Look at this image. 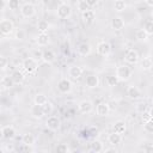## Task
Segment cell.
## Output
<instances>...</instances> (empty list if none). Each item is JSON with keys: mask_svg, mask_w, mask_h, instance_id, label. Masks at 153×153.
I'll use <instances>...</instances> for the list:
<instances>
[{"mask_svg": "<svg viewBox=\"0 0 153 153\" xmlns=\"http://www.w3.org/2000/svg\"><path fill=\"white\" fill-rule=\"evenodd\" d=\"M115 75L117 76L118 80L127 81V80H129L130 76H131V69H130V67L127 66V65H121V66L117 67Z\"/></svg>", "mask_w": 153, "mask_h": 153, "instance_id": "cell-1", "label": "cell"}, {"mask_svg": "<svg viewBox=\"0 0 153 153\" xmlns=\"http://www.w3.org/2000/svg\"><path fill=\"white\" fill-rule=\"evenodd\" d=\"M37 67H38V63H37V60H35L33 57H27L23 61V68L26 73L31 74V73H35L37 71Z\"/></svg>", "mask_w": 153, "mask_h": 153, "instance_id": "cell-2", "label": "cell"}, {"mask_svg": "<svg viewBox=\"0 0 153 153\" xmlns=\"http://www.w3.org/2000/svg\"><path fill=\"white\" fill-rule=\"evenodd\" d=\"M35 13H36V7L30 2H26L20 7V14L24 18H31L35 16Z\"/></svg>", "mask_w": 153, "mask_h": 153, "instance_id": "cell-3", "label": "cell"}, {"mask_svg": "<svg viewBox=\"0 0 153 153\" xmlns=\"http://www.w3.org/2000/svg\"><path fill=\"white\" fill-rule=\"evenodd\" d=\"M45 126L51 131H56L61 127V121H60V118L57 116H49L47 118V121H45Z\"/></svg>", "mask_w": 153, "mask_h": 153, "instance_id": "cell-4", "label": "cell"}, {"mask_svg": "<svg viewBox=\"0 0 153 153\" xmlns=\"http://www.w3.org/2000/svg\"><path fill=\"white\" fill-rule=\"evenodd\" d=\"M71 14H72V8H71L69 5H67V4L59 5V7H57V17L60 19H67V18L71 17Z\"/></svg>", "mask_w": 153, "mask_h": 153, "instance_id": "cell-5", "label": "cell"}, {"mask_svg": "<svg viewBox=\"0 0 153 153\" xmlns=\"http://www.w3.org/2000/svg\"><path fill=\"white\" fill-rule=\"evenodd\" d=\"M14 29L13 22L10 19H4L0 22V32L2 35H10Z\"/></svg>", "mask_w": 153, "mask_h": 153, "instance_id": "cell-6", "label": "cell"}, {"mask_svg": "<svg viewBox=\"0 0 153 153\" xmlns=\"http://www.w3.org/2000/svg\"><path fill=\"white\" fill-rule=\"evenodd\" d=\"M97 53L100 55V56H108L110 53H111V45L108 43V42H105V41H103V42H99L98 44H97Z\"/></svg>", "mask_w": 153, "mask_h": 153, "instance_id": "cell-7", "label": "cell"}, {"mask_svg": "<svg viewBox=\"0 0 153 153\" xmlns=\"http://www.w3.org/2000/svg\"><path fill=\"white\" fill-rule=\"evenodd\" d=\"M57 90L61 93H69L72 91V82L68 79L63 78L57 82Z\"/></svg>", "mask_w": 153, "mask_h": 153, "instance_id": "cell-8", "label": "cell"}, {"mask_svg": "<svg viewBox=\"0 0 153 153\" xmlns=\"http://www.w3.org/2000/svg\"><path fill=\"white\" fill-rule=\"evenodd\" d=\"M78 109L81 114H90L92 110H93V103L88 99H84L79 103L78 105Z\"/></svg>", "mask_w": 153, "mask_h": 153, "instance_id": "cell-9", "label": "cell"}, {"mask_svg": "<svg viewBox=\"0 0 153 153\" xmlns=\"http://www.w3.org/2000/svg\"><path fill=\"white\" fill-rule=\"evenodd\" d=\"M124 60L126 62L130 63V65H135L137 61H139V54L136 50L134 49H129L126 51V55H124Z\"/></svg>", "mask_w": 153, "mask_h": 153, "instance_id": "cell-10", "label": "cell"}, {"mask_svg": "<svg viewBox=\"0 0 153 153\" xmlns=\"http://www.w3.org/2000/svg\"><path fill=\"white\" fill-rule=\"evenodd\" d=\"M81 18H82V22L86 25H91L96 19V14H94V12L92 10H88V11L81 13Z\"/></svg>", "mask_w": 153, "mask_h": 153, "instance_id": "cell-11", "label": "cell"}, {"mask_svg": "<svg viewBox=\"0 0 153 153\" xmlns=\"http://www.w3.org/2000/svg\"><path fill=\"white\" fill-rule=\"evenodd\" d=\"M85 85L88 87V88H97L98 85H99V78L97 75H88L86 76V80H85Z\"/></svg>", "mask_w": 153, "mask_h": 153, "instance_id": "cell-12", "label": "cell"}, {"mask_svg": "<svg viewBox=\"0 0 153 153\" xmlns=\"http://www.w3.org/2000/svg\"><path fill=\"white\" fill-rule=\"evenodd\" d=\"M30 114L33 118H42L44 116V111H43V106L42 105H38V104H35L31 106L30 109Z\"/></svg>", "mask_w": 153, "mask_h": 153, "instance_id": "cell-13", "label": "cell"}, {"mask_svg": "<svg viewBox=\"0 0 153 153\" xmlns=\"http://www.w3.org/2000/svg\"><path fill=\"white\" fill-rule=\"evenodd\" d=\"M76 50H78V54H79V55H81V56H87V55L91 54L92 48H91V45H90L88 43L82 42V43H80V44L78 45Z\"/></svg>", "mask_w": 153, "mask_h": 153, "instance_id": "cell-14", "label": "cell"}, {"mask_svg": "<svg viewBox=\"0 0 153 153\" xmlns=\"http://www.w3.org/2000/svg\"><path fill=\"white\" fill-rule=\"evenodd\" d=\"M127 96L130 99L136 100V99H140L141 98V91L137 87H135V86H128V88H127Z\"/></svg>", "mask_w": 153, "mask_h": 153, "instance_id": "cell-15", "label": "cell"}, {"mask_svg": "<svg viewBox=\"0 0 153 153\" xmlns=\"http://www.w3.org/2000/svg\"><path fill=\"white\" fill-rule=\"evenodd\" d=\"M96 112L98 116H106L109 112H110V106L108 103H99L97 106H96Z\"/></svg>", "mask_w": 153, "mask_h": 153, "instance_id": "cell-16", "label": "cell"}, {"mask_svg": "<svg viewBox=\"0 0 153 153\" xmlns=\"http://www.w3.org/2000/svg\"><path fill=\"white\" fill-rule=\"evenodd\" d=\"M68 74H69V76L72 79L76 80V79H79L82 75V69L79 66H71L69 69H68Z\"/></svg>", "mask_w": 153, "mask_h": 153, "instance_id": "cell-17", "label": "cell"}, {"mask_svg": "<svg viewBox=\"0 0 153 153\" xmlns=\"http://www.w3.org/2000/svg\"><path fill=\"white\" fill-rule=\"evenodd\" d=\"M108 141H109V143H110L111 146H117V145H120L121 141H122V134H118V133L112 131L111 134H109Z\"/></svg>", "mask_w": 153, "mask_h": 153, "instance_id": "cell-18", "label": "cell"}, {"mask_svg": "<svg viewBox=\"0 0 153 153\" xmlns=\"http://www.w3.org/2000/svg\"><path fill=\"white\" fill-rule=\"evenodd\" d=\"M110 25H111V27H112L114 30L120 31V30H122V29L124 27V20H123L121 17H115V18L111 19Z\"/></svg>", "mask_w": 153, "mask_h": 153, "instance_id": "cell-19", "label": "cell"}, {"mask_svg": "<svg viewBox=\"0 0 153 153\" xmlns=\"http://www.w3.org/2000/svg\"><path fill=\"white\" fill-rule=\"evenodd\" d=\"M2 135L5 139L7 140H11L16 136V129L12 127V126H5L2 128Z\"/></svg>", "mask_w": 153, "mask_h": 153, "instance_id": "cell-20", "label": "cell"}, {"mask_svg": "<svg viewBox=\"0 0 153 153\" xmlns=\"http://www.w3.org/2000/svg\"><path fill=\"white\" fill-rule=\"evenodd\" d=\"M112 130L115 133H118V134H123L126 130H127V124L124 121H117L114 123L112 126Z\"/></svg>", "mask_w": 153, "mask_h": 153, "instance_id": "cell-21", "label": "cell"}, {"mask_svg": "<svg viewBox=\"0 0 153 153\" xmlns=\"http://www.w3.org/2000/svg\"><path fill=\"white\" fill-rule=\"evenodd\" d=\"M55 54H54V51H51V50H44L43 53H42V60L44 61V62H47V63H51V62H54L55 61Z\"/></svg>", "mask_w": 153, "mask_h": 153, "instance_id": "cell-22", "label": "cell"}, {"mask_svg": "<svg viewBox=\"0 0 153 153\" xmlns=\"http://www.w3.org/2000/svg\"><path fill=\"white\" fill-rule=\"evenodd\" d=\"M49 42H50V38H49V36H48L47 32H41L37 36V43H38V45L44 47V45H48Z\"/></svg>", "mask_w": 153, "mask_h": 153, "instance_id": "cell-23", "label": "cell"}, {"mask_svg": "<svg viewBox=\"0 0 153 153\" xmlns=\"http://www.w3.org/2000/svg\"><path fill=\"white\" fill-rule=\"evenodd\" d=\"M91 151H92V152H96V153L104 151L103 142L99 141V140H93V141L91 142Z\"/></svg>", "mask_w": 153, "mask_h": 153, "instance_id": "cell-24", "label": "cell"}, {"mask_svg": "<svg viewBox=\"0 0 153 153\" xmlns=\"http://www.w3.org/2000/svg\"><path fill=\"white\" fill-rule=\"evenodd\" d=\"M11 78H12V80H13L14 84H22V82L24 81V74H23L20 71L13 72L12 75H11Z\"/></svg>", "mask_w": 153, "mask_h": 153, "instance_id": "cell-25", "label": "cell"}, {"mask_svg": "<svg viewBox=\"0 0 153 153\" xmlns=\"http://www.w3.org/2000/svg\"><path fill=\"white\" fill-rule=\"evenodd\" d=\"M47 102H48V98H47V96L43 94V93H37V94L33 97V103H35V104L43 105V104H45Z\"/></svg>", "mask_w": 153, "mask_h": 153, "instance_id": "cell-26", "label": "cell"}, {"mask_svg": "<svg viewBox=\"0 0 153 153\" xmlns=\"http://www.w3.org/2000/svg\"><path fill=\"white\" fill-rule=\"evenodd\" d=\"M127 7V4L124 2V0H115L114 2V10L116 12H123Z\"/></svg>", "mask_w": 153, "mask_h": 153, "instance_id": "cell-27", "label": "cell"}, {"mask_svg": "<svg viewBox=\"0 0 153 153\" xmlns=\"http://www.w3.org/2000/svg\"><path fill=\"white\" fill-rule=\"evenodd\" d=\"M35 136L32 135V134H30V133H27V134H24L23 135V137H22V141H23V143H25V145H29V146H32L33 143H35Z\"/></svg>", "mask_w": 153, "mask_h": 153, "instance_id": "cell-28", "label": "cell"}, {"mask_svg": "<svg viewBox=\"0 0 153 153\" xmlns=\"http://www.w3.org/2000/svg\"><path fill=\"white\" fill-rule=\"evenodd\" d=\"M1 86L4 87V88H11V87H13V85H14V82H13V80H12V78L11 76H4L2 79H1Z\"/></svg>", "mask_w": 153, "mask_h": 153, "instance_id": "cell-29", "label": "cell"}, {"mask_svg": "<svg viewBox=\"0 0 153 153\" xmlns=\"http://www.w3.org/2000/svg\"><path fill=\"white\" fill-rule=\"evenodd\" d=\"M148 33L143 30V29H139L137 31H136V33H135V37H136V39L137 41H147L148 39Z\"/></svg>", "mask_w": 153, "mask_h": 153, "instance_id": "cell-30", "label": "cell"}, {"mask_svg": "<svg viewBox=\"0 0 153 153\" xmlns=\"http://www.w3.org/2000/svg\"><path fill=\"white\" fill-rule=\"evenodd\" d=\"M141 68L145 71H149L152 68V60L151 57H143L141 60Z\"/></svg>", "mask_w": 153, "mask_h": 153, "instance_id": "cell-31", "label": "cell"}, {"mask_svg": "<svg viewBox=\"0 0 153 153\" xmlns=\"http://www.w3.org/2000/svg\"><path fill=\"white\" fill-rule=\"evenodd\" d=\"M37 29L39 30V32H47L49 30V23L47 20H39L37 24Z\"/></svg>", "mask_w": 153, "mask_h": 153, "instance_id": "cell-32", "label": "cell"}, {"mask_svg": "<svg viewBox=\"0 0 153 153\" xmlns=\"http://www.w3.org/2000/svg\"><path fill=\"white\" fill-rule=\"evenodd\" d=\"M76 6H78V10L82 13V12H86V11H88V10H91V7L85 2V0H79L78 1V4H76Z\"/></svg>", "mask_w": 153, "mask_h": 153, "instance_id": "cell-33", "label": "cell"}, {"mask_svg": "<svg viewBox=\"0 0 153 153\" xmlns=\"http://www.w3.org/2000/svg\"><path fill=\"white\" fill-rule=\"evenodd\" d=\"M141 118H142L143 123H145V122H148V121H152V112H151V110H145V111H142V112H141Z\"/></svg>", "mask_w": 153, "mask_h": 153, "instance_id": "cell-34", "label": "cell"}, {"mask_svg": "<svg viewBox=\"0 0 153 153\" xmlns=\"http://www.w3.org/2000/svg\"><path fill=\"white\" fill-rule=\"evenodd\" d=\"M143 30L148 33V35H152L153 33V22L149 19L145 23V26H143Z\"/></svg>", "mask_w": 153, "mask_h": 153, "instance_id": "cell-35", "label": "cell"}, {"mask_svg": "<svg viewBox=\"0 0 153 153\" xmlns=\"http://www.w3.org/2000/svg\"><path fill=\"white\" fill-rule=\"evenodd\" d=\"M42 106H43L44 115H50V114H51V111H53V109H54V108H53V104H51L49 100H48L45 104H43Z\"/></svg>", "mask_w": 153, "mask_h": 153, "instance_id": "cell-36", "label": "cell"}, {"mask_svg": "<svg viewBox=\"0 0 153 153\" xmlns=\"http://www.w3.org/2000/svg\"><path fill=\"white\" fill-rule=\"evenodd\" d=\"M106 82H108L109 86H116L117 82H118V79H117L116 75H109L106 78Z\"/></svg>", "mask_w": 153, "mask_h": 153, "instance_id": "cell-37", "label": "cell"}, {"mask_svg": "<svg viewBox=\"0 0 153 153\" xmlns=\"http://www.w3.org/2000/svg\"><path fill=\"white\" fill-rule=\"evenodd\" d=\"M7 6H8L10 10L16 11V10L19 8V0H10V1L7 2Z\"/></svg>", "mask_w": 153, "mask_h": 153, "instance_id": "cell-38", "label": "cell"}, {"mask_svg": "<svg viewBox=\"0 0 153 153\" xmlns=\"http://www.w3.org/2000/svg\"><path fill=\"white\" fill-rule=\"evenodd\" d=\"M69 151V147L66 145V143H59L56 146V152L57 153H66Z\"/></svg>", "mask_w": 153, "mask_h": 153, "instance_id": "cell-39", "label": "cell"}, {"mask_svg": "<svg viewBox=\"0 0 153 153\" xmlns=\"http://www.w3.org/2000/svg\"><path fill=\"white\" fill-rule=\"evenodd\" d=\"M143 129H145V131H147V133H153V122H152V121L145 122V123H143Z\"/></svg>", "mask_w": 153, "mask_h": 153, "instance_id": "cell-40", "label": "cell"}, {"mask_svg": "<svg viewBox=\"0 0 153 153\" xmlns=\"http://www.w3.org/2000/svg\"><path fill=\"white\" fill-rule=\"evenodd\" d=\"M7 65H8V60H7V57L0 55V69H5V68L7 67Z\"/></svg>", "mask_w": 153, "mask_h": 153, "instance_id": "cell-41", "label": "cell"}, {"mask_svg": "<svg viewBox=\"0 0 153 153\" xmlns=\"http://www.w3.org/2000/svg\"><path fill=\"white\" fill-rule=\"evenodd\" d=\"M16 37H17V39H24L25 38V32L23 30H18L17 33H16Z\"/></svg>", "mask_w": 153, "mask_h": 153, "instance_id": "cell-42", "label": "cell"}, {"mask_svg": "<svg viewBox=\"0 0 153 153\" xmlns=\"http://www.w3.org/2000/svg\"><path fill=\"white\" fill-rule=\"evenodd\" d=\"M98 1L99 0H85V2L90 6V7H92V6H96L97 4H98Z\"/></svg>", "mask_w": 153, "mask_h": 153, "instance_id": "cell-43", "label": "cell"}, {"mask_svg": "<svg viewBox=\"0 0 153 153\" xmlns=\"http://www.w3.org/2000/svg\"><path fill=\"white\" fill-rule=\"evenodd\" d=\"M5 149H6V151H10V152H13L16 148H14V145H13V143H8V145H6Z\"/></svg>", "mask_w": 153, "mask_h": 153, "instance_id": "cell-44", "label": "cell"}, {"mask_svg": "<svg viewBox=\"0 0 153 153\" xmlns=\"http://www.w3.org/2000/svg\"><path fill=\"white\" fill-rule=\"evenodd\" d=\"M136 109H137V111L142 112V111H145V110H146V105H145V104H139Z\"/></svg>", "mask_w": 153, "mask_h": 153, "instance_id": "cell-45", "label": "cell"}, {"mask_svg": "<svg viewBox=\"0 0 153 153\" xmlns=\"http://www.w3.org/2000/svg\"><path fill=\"white\" fill-rule=\"evenodd\" d=\"M145 2H146L149 7H152V6H153V0H145Z\"/></svg>", "mask_w": 153, "mask_h": 153, "instance_id": "cell-46", "label": "cell"}, {"mask_svg": "<svg viewBox=\"0 0 153 153\" xmlns=\"http://www.w3.org/2000/svg\"><path fill=\"white\" fill-rule=\"evenodd\" d=\"M105 152H116L115 148H109V149H105Z\"/></svg>", "mask_w": 153, "mask_h": 153, "instance_id": "cell-47", "label": "cell"}, {"mask_svg": "<svg viewBox=\"0 0 153 153\" xmlns=\"http://www.w3.org/2000/svg\"><path fill=\"white\" fill-rule=\"evenodd\" d=\"M4 137V135H2V128H0V140Z\"/></svg>", "mask_w": 153, "mask_h": 153, "instance_id": "cell-48", "label": "cell"}, {"mask_svg": "<svg viewBox=\"0 0 153 153\" xmlns=\"http://www.w3.org/2000/svg\"><path fill=\"white\" fill-rule=\"evenodd\" d=\"M1 1H2V2H5V4H7V2L10 1V0H1Z\"/></svg>", "mask_w": 153, "mask_h": 153, "instance_id": "cell-49", "label": "cell"}]
</instances>
